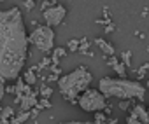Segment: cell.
Listing matches in <instances>:
<instances>
[{"label": "cell", "mask_w": 149, "mask_h": 124, "mask_svg": "<svg viewBox=\"0 0 149 124\" xmlns=\"http://www.w3.org/2000/svg\"><path fill=\"white\" fill-rule=\"evenodd\" d=\"M28 54V37L21 11H0V81H18Z\"/></svg>", "instance_id": "1"}, {"label": "cell", "mask_w": 149, "mask_h": 124, "mask_svg": "<svg viewBox=\"0 0 149 124\" xmlns=\"http://www.w3.org/2000/svg\"><path fill=\"white\" fill-rule=\"evenodd\" d=\"M98 91L105 98H119V100H144L146 98V87L137 81L128 79H112L104 77L98 81Z\"/></svg>", "instance_id": "2"}, {"label": "cell", "mask_w": 149, "mask_h": 124, "mask_svg": "<svg viewBox=\"0 0 149 124\" xmlns=\"http://www.w3.org/2000/svg\"><path fill=\"white\" fill-rule=\"evenodd\" d=\"M93 81V75L90 74V70L86 67H77L76 70H72L70 74L60 77L58 81V89L61 93V96L65 100H70V101H76L79 100V96L90 89V84Z\"/></svg>", "instance_id": "3"}, {"label": "cell", "mask_w": 149, "mask_h": 124, "mask_svg": "<svg viewBox=\"0 0 149 124\" xmlns=\"http://www.w3.org/2000/svg\"><path fill=\"white\" fill-rule=\"evenodd\" d=\"M28 42L42 52H51L54 49V32L47 25H39L30 33Z\"/></svg>", "instance_id": "4"}, {"label": "cell", "mask_w": 149, "mask_h": 124, "mask_svg": "<svg viewBox=\"0 0 149 124\" xmlns=\"http://www.w3.org/2000/svg\"><path fill=\"white\" fill-rule=\"evenodd\" d=\"M77 103H79V107H81L84 112H93V114L102 112V110L107 108V98H105L98 89H86V91L79 96Z\"/></svg>", "instance_id": "5"}, {"label": "cell", "mask_w": 149, "mask_h": 124, "mask_svg": "<svg viewBox=\"0 0 149 124\" xmlns=\"http://www.w3.org/2000/svg\"><path fill=\"white\" fill-rule=\"evenodd\" d=\"M65 16H67V9H65L61 4H56V6H53V7H49L47 11L42 12V18H44V21H46V25L51 26V28L61 25L63 19H65Z\"/></svg>", "instance_id": "6"}, {"label": "cell", "mask_w": 149, "mask_h": 124, "mask_svg": "<svg viewBox=\"0 0 149 124\" xmlns=\"http://www.w3.org/2000/svg\"><path fill=\"white\" fill-rule=\"evenodd\" d=\"M39 96H40L39 89H33L32 94L23 96V100H21V103H19V112H30L32 108H35L37 103H39Z\"/></svg>", "instance_id": "7"}, {"label": "cell", "mask_w": 149, "mask_h": 124, "mask_svg": "<svg viewBox=\"0 0 149 124\" xmlns=\"http://www.w3.org/2000/svg\"><path fill=\"white\" fill-rule=\"evenodd\" d=\"M107 59V65L112 67V70L119 75V79H126V67L121 63V59H118L116 56H111V58H105Z\"/></svg>", "instance_id": "8"}, {"label": "cell", "mask_w": 149, "mask_h": 124, "mask_svg": "<svg viewBox=\"0 0 149 124\" xmlns=\"http://www.w3.org/2000/svg\"><path fill=\"white\" fill-rule=\"evenodd\" d=\"M130 115H133L135 119H139L142 124H149V112H147V108H146L144 105H140V103L132 108Z\"/></svg>", "instance_id": "9"}, {"label": "cell", "mask_w": 149, "mask_h": 124, "mask_svg": "<svg viewBox=\"0 0 149 124\" xmlns=\"http://www.w3.org/2000/svg\"><path fill=\"white\" fill-rule=\"evenodd\" d=\"M95 44L100 47V51L105 54V58H111V56H114V47H112V44H109L105 39H102V37H97V39H95Z\"/></svg>", "instance_id": "10"}, {"label": "cell", "mask_w": 149, "mask_h": 124, "mask_svg": "<svg viewBox=\"0 0 149 124\" xmlns=\"http://www.w3.org/2000/svg\"><path fill=\"white\" fill-rule=\"evenodd\" d=\"M28 119H32L30 112H19L16 117H13V119H11V124H23V122H26Z\"/></svg>", "instance_id": "11"}, {"label": "cell", "mask_w": 149, "mask_h": 124, "mask_svg": "<svg viewBox=\"0 0 149 124\" xmlns=\"http://www.w3.org/2000/svg\"><path fill=\"white\" fill-rule=\"evenodd\" d=\"M121 63H123L126 68L132 65V51H130V49H126V51L121 52Z\"/></svg>", "instance_id": "12"}, {"label": "cell", "mask_w": 149, "mask_h": 124, "mask_svg": "<svg viewBox=\"0 0 149 124\" xmlns=\"http://www.w3.org/2000/svg\"><path fill=\"white\" fill-rule=\"evenodd\" d=\"M23 79H25V82H26L28 86H33V84L37 82V75H35V72H32V70H28V72H25V75H23Z\"/></svg>", "instance_id": "13"}, {"label": "cell", "mask_w": 149, "mask_h": 124, "mask_svg": "<svg viewBox=\"0 0 149 124\" xmlns=\"http://www.w3.org/2000/svg\"><path fill=\"white\" fill-rule=\"evenodd\" d=\"M39 93H40V98H46V100H49L51 98V94H53V89H51V86H40L39 87Z\"/></svg>", "instance_id": "14"}, {"label": "cell", "mask_w": 149, "mask_h": 124, "mask_svg": "<svg viewBox=\"0 0 149 124\" xmlns=\"http://www.w3.org/2000/svg\"><path fill=\"white\" fill-rule=\"evenodd\" d=\"M13 117H14V108H13V107H4V110H2V115H0V119L11 121Z\"/></svg>", "instance_id": "15"}, {"label": "cell", "mask_w": 149, "mask_h": 124, "mask_svg": "<svg viewBox=\"0 0 149 124\" xmlns=\"http://www.w3.org/2000/svg\"><path fill=\"white\" fill-rule=\"evenodd\" d=\"M65 56H67V49H65V47H54V49H53L51 58L60 59V58H65Z\"/></svg>", "instance_id": "16"}, {"label": "cell", "mask_w": 149, "mask_h": 124, "mask_svg": "<svg viewBox=\"0 0 149 124\" xmlns=\"http://www.w3.org/2000/svg\"><path fill=\"white\" fill-rule=\"evenodd\" d=\"M67 47L70 49V52H74V51H79V47H81V42H79L77 39H70V40L67 42Z\"/></svg>", "instance_id": "17"}, {"label": "cell", "mask_w": 149, "mask_h": 124, "mask_svg": "<svg viewBox=\"0 0 149 124\" xmlns=\"http://www.w3.org/2000/svg\"><path fill=\"white\" fill-rule=\"evenodd\" d=\"M79 42H81V47H79V51H81V52H86V54H90V56H91V52L88 51V47H90V40L84 37V39H81Z\"/></svg>", "instance_id": "18"}, {"label": "cell", "mask_w": 149, "mask_h": 124, "mask_svg": "<svg viewBox=\"0 0 149 124\" xmlns=\"http://www.w3.org/2000/svg\"><path fill=\"white\" fill-rule=\"evenodd\" d=\"M51 107H53V103H51L49 100H46V98H40V100H39V103H37V108H39V110L51 108Z\"/></svg>", "instance_id": "19"}, {"label": "cell", "mask_w": 149, "mask_h": 124, "mask_svg": "<svg viewBox=\"0 0 149 124\" xmlns=\"http://www.w3.org/2000/svg\"><path fill=\"white\" fill-rule=\"evenodd\" d=\"M149 70V63H144L139 70H137V74H139V79H144L146 77V72Z\"/></svg>", "instance_id": "20"}, {"label": "cell", "mask_w": 149, "mask_h": 124, "mask_svg": "<svg viewBox=\"0 0 149 124\" xmlns=\"http://www.w3.org/2000/svg\"><path fill=\"white\" fill-rule=\"evenodd\" d=\"M49 63H51V58H44V59L40 61V63H39V68L42 70V68H46V67H47Z\"/></svg>", "instance_id": "21"}, {"label": "cell", "mask_w": 149, "mask_h": 124, "mask_svg": "<svg viewBox=\"0 0 149 124\" xmlns=\"http://www.w3.org/2000/svg\"><path fill=\"white\" fill-rule=\"evenodd\" d=\"M97 23H98V25H104V26H109V25H112V19H111V18H105V19H97Z\"/></svg>", "instance_id": "22"}, {"label": "cell", "mask_w": 149, "mask_h": 124, "mask_svg": "<svg viewBox=\"0 0 149 124\" xmlns=\"http://www.w3.org/2000/svg\"><path fill=\"white\" fill-rule=\"evenodd\" d=\"M119 108H121V110H128V108H130V101L121 100V101H119Z\"/></svg>", "instance_id": "23"}, {"label": "cell", "mask_w": 149, "mask_h": 124, "mask_svg": "<svg viewBox=\"0 0 149 124\" xmlns=\"http://www.w3.org/2000/svg\"><path fill=\"white\" fill-rule=\"evenodd\" d=\"M126 124H142L139 119H135L133 115H130V117H126Z\"/></svg>", "instance_id": "24"}, {"label": "cell", "mask_w": 149, "mask_h": 124, "mask_svg": "<svg viewBox=\"0 0 149 124\" xmlns=\"http://www.w3.org/2000/svg\"><path fill=\"white\" fill-rule=\"evenodd\" d=\"M23 6H25V7H26L28 11H32V9L35 7V2H33V0H26V2H25Z\"/></svg>", "instance_id": "25"}, {"label": "cell", "mask_w": 149, "mask_h": 124, "mask_svg": "<svg viewBox=\"0 0 149 124\" xmlns=\"http://www.w3.org/2000/svg\"><path fill=\"white\" fill-rule=\"evenodd\" d=\"M4 94H6V86H4V82H2V81H0V101H2Z\"/></svg>", "instance_id": "26"}, {"label": "cell", "mask_w": 149, "mask_h": 124, "mask_svg": "<svg viewBox=\"0 0 149 124\" xmlns=\"http://www.w3.org/2000/svg\"><path fill=\"white\" fill-rule=\"evenodd\" d=\"M47 81H49V82H53V81H60V77H58V74H51V75L47 77Z\"/></svg>", "instance_id": "27"}, {"label": "cell", "mask_w": 149, "mask_h": 124, "mask_svg": "<svg viewBox=\"0 0 149 124\" xmlns=\"http://www.w3.org/2000/svg\"><path fill=\"white\" fill-rule=\"evenodd\" d=\"M39 112H40V110H39L37 107H35V108H32V110H30V115H32V119H33V117H37V115H39Z\"/></svg>", "instance_id": "28"}, {"label": "cell", "mask_w": 149, "mask_h": 124, "mask_svg": "<svg viewBox=\"0 0 149 124\" xmlns=\"http://www.w3.org/2000/svg\"><path fill=\"white\" fill-rule=\"evenodd\" d=\"M60 124H95V122H77V121H70V122H60Z\"/></svg>", "instance_id": "29"}, {"label": "cell", "mask_w": 149, "mask_h": 124, "mask_svg": "<svg viewBox=\"0 0 149 124\" xmlns=\"http://www.w3.org/2000/svg\"><path fill=\"white\" fill-rule=\"evenodd\" d=\"M6 93H11V94H16V89H14V86H7V87H6Z\"/></svg>", "instance_id": "30"}, {"label": "cell", "mask_w": 149, "mask_h": 124, "mask_svg": "<svg viewBox=\"0 0 149 124\" xmlns=\"http://www.w3.org/2000/svg\"><path fill=\"white\" fill-rule=\"evenodd\" d=\"M114 28H116V26H114V23H112V25H109V26H105V33H111V32H114Z\"/></svg>", "instance_id": "31"}, {"label": "cell", "mask_w": 149, "mask_h": 124, "mask_svg": "<svg viewBox=\"0 0 149 124\" xmlns=\"http://www.w3.org/2000/svg\"><path fill=\"white\" fill-rule=\"evenodd\" d=\"M147 87H149V81H147Z\"/></svg>", "instance_id": "32"}, {"label": "cell", "mask_w": 149, "mask_h": 124, "mask_svg": "<svg viewBox=\"0 0 149 124\" xmlns=\"http://www.w3.org/2000/svg\"><path fill=\"white\" fill-rule=\"evenodd\" d=\"M147 112H149V110H147Z\"/></svg>", "instance_id": "33"}]
</instances>
